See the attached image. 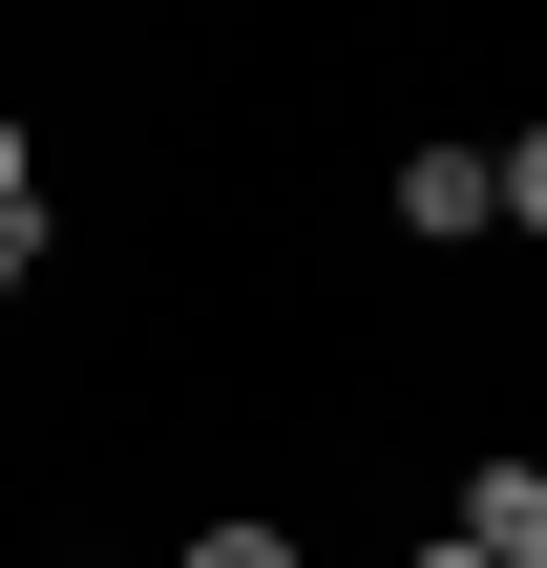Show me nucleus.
Segmentation results:
<instances>
[{
    "label": "nucleus",
    "instance_id": "f257e3e1",
    "mask_svg": "<svg viewBox=\"0 0 547 568\" xmlns=\"http://www.w3.org/2000/svg\"><path fill=\"white\" fill-rule=\"evenodd\" d=\"M443 548H485V568H547V464H506V443H485V464H464V527H443Z\"/></svg>",
    "mask_w": 547,
    "mask_h": 568
},
{
    "label": "nucleus",
    "instance_id": "f03ea898",
    "mask_svg": "<svg viewBox=\"0 0 547 568\" xmlns=\"http://www.w3.org/2000/svg\"><path fill=\"white\" fill-rule=\"evenodd\" d=\"M401 232H422V253H485V148H422V169H401Z\"/></svg>",
    "mask_w": 547,
    "mask_h": 568
},
{
    "label": "nucleus",
    "instance_id": "7ed1b4c3",
    "mask_svg": "<svg viewBox=\"0 0 547 568\" xmlns=\"http://www.w3.org/2000/svg\"><path fill=\"white\" fill-rule=\"evenodd\" d=\"M169 568H316V548H295L274 506H232V527H190V548H169Z\"/></svg>",
    "mask_w": 547,
    "mask_h": 568
},
{
    "label": "nucleus",
    "instance_id": "20e7f679",
    "mask_svg": "<svg viewBox=\"0 0 547 568\" xmlns=\"http://www.w3.org/2000/svg\"><path fill=\"white\" fill-rule=\"evenodd\" d=\"M21 274H42V190H21V211H0V295H21Z\"/></svg>",
    "mask_w": 547,
    "mask_h": 568
},
{
    "label": "nucleus",
    "instance_id": "39448f33",
    "mask_svg": "<svg viewBox=\"0 0 547 568\" xmlns=\"http://www.w3.org/2000/svg\"><path fill=\"white\" fill-rule=\"evenodd\" d=\"M0 211H21V126H0Z\"/></svg>",
    "mask_w": 547,
    "mask_h": 568
},
{
    "label": "nucleus",
    "instance_id": "423d86ee",
    "mask_svg": "<svg viewBox=\"0 0 547 568\" xmlns=\"http://www.w3.org/2000/svg\"><path fill=\"white\" fill-rule=\"evenodd\" d=\"M401 568H485V548H401Z\"/></svg>",
    "mask_w": 547,
    "mask_h": 568
}]
</instances>
